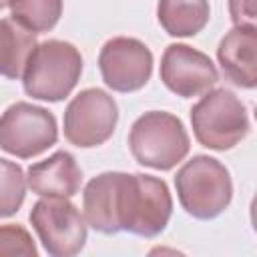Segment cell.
<instances>
[{"label": "cell", "mask_w": 257, "mask_h": 257, "mask_svg": "<svg viewBox=\"0 0 257 257\" xmlns=\"http://www.w3.org/2000/svg\"><path fill=\"white\" fill-rule=\"evenodd\" d=\"M2 255L34 257L36 245L30 233L20 225H0V257Z\"/></svg>", "instance_id": "obj_18"}, {"label": "cell", "mask_w": 257, "mask_h": 257, "mask_svg": "<svg viewBox=\"0 0 257 257\" xmlns=\"http://www.w3.org/2000/svg\"><path fill=\"white\" fill-rule=\"evenodd\" d=\"M223 74L239 88H255L257 84V30L235 26L217 48Z\"/></svg>", "instance_id": "obj_12"}, {"label": "cell", "mask_w": 257, "mask_h": 257, "mask_svg": "<svg viewBox=\"0 0 257 257\" xmlns=\"http://www.w3.org/2000/svg\"><path fill=\"white\" fill-rule=\"evenodd\" d=\"M128 175L126 173H100L90 179L82 193V209L86 225L102 235L122 231V203Z\"/></svg>", "instance_id": "obj_11"}, {"label": "cell", "mask_w": 257, "mask_h": 257, "mask_svg": "<svg viewBox=\"0 0 257 257\" xmlns=\"http://www.w3.org/2000/svg\"><path fill=\"white\" fill-rule=\"evenodd\" d=\"M98 68L108 88L116 92H135L151 78L153 54L141 40L116 36L106 40L100 48Z\"/></svg>", "instance_id": "obj_9"}, {"label": "cell", "mask_w": 257, "mask_h": 257, "mask_svg": "<svg viewBox=\"0 0 257 257\" xmlns=\"http://www.w3.org/2000/svg\"><path fill=\"white\" fill-rule=\"evenodd\" d=\"M128 147L137 163L157 171H169L187 157L189 135L175 114L151 110L133 122Z\"/></svg>", "instance_id": "obj_3"}, {"label": "cell", "mask_w": 257, "mask_h": 257, "mask_svg": "<svg viewBox=\"0 0 257 257\" xmlns=\"http://www.w3.org/2000/svg\"><path fill=\"white\" fill-rule=\"evenodd\" d=\"M173 213V199L165 181L153 175H128L122 203V231L139 237H157Z\"/></svg>", "instance_id": "obj_6"}, {"label": "cell", "mask_w": 257, "mask_h": 257, "mask_svg": "<svg viewBox=\"0 0 257 257\" xmlns=\"http://www.w3.org/2000/svg\"><path fill=\"white\" fill-rule=\"evenodd\" d=\"M26 195V177L20 165L0 159V217L14 215Z\"/></svg>", "instance_id": "obj_17"}, {"label": "cell", "mask_w": 257, "mask_h": 257, "mask_svg": "<svg viewBox=\"0 0 257 257\" xmlns=\"http://www.w3.org/2000/svg\"><path fill=\"white\" fill-rule=\"evenodd\" d=\"M56 139V120L42 106L16 102L0 116V149L14 157H36L52 147Z\"/></svg>", "instance_id": "obj_7"}, {"label": "cell", "mask_w": 257, "mask_h": 257, "mask_svg": "<svg viewBox=\"0 0 257 257\" xmlns=\"http://www.w3.org/2000/svg\"><path fill=\"white\" fill-rule=\"evenodd\" d=\"M161 80L177 96L193 98L209 92L219 72L205 52L189 44H169L161 58Z\"/></svg>", "instance_id": "obj_10"}, {"label": "cell", "mask_w": 257, "mask_h": 257, "mask_svg": "<svg viewBox=\"0 0 257 257\" xmlns=\"http://www.w3.org/2000/svg\"><path fill=\"white\" fill-rule=\"evenodd\" d=\"M12 20L30 32H46L56 26L62 14V0H10Z\"/></svg>", "instance_id": "obj_16"}, {"label": "cell", "mask_w": 257, "mask_h": 257, "mask_svg": "<svg viewBox=\"0 0 257 257\" xmlns=\"http://www.w3.org/2000/svg\"><path fill=\"white\" fill-rule=\"evenodd\" d=\"M157 18L171 36H195L211 18L209 0H159Z\"/></svg>", "instance_id": "obj_14"}, {"label": "cell", "mask_w": 257, "mask_h": 257, "mask_svg": "<svg viewBox=\"0 0 257 257\" xmlns=\"http://www.w3.org/2000/svg\"><path fill=\"white\" fill-rule=\"evenodd\" d=\"M177 197L195 219L219 217L233 199V183L227 167L209 155L187 161L175 177Z\"/></svg>", "instance_id": "obj_2"}, {"label": "cell", "mask_w": 257, "mask_h": 257, "mask_svg": "<svg viewBox=\"0 0 257 257\" xmlns=\"http://www.w3.org/2000/svg\"><path fill=\"white\" fill-rule=\"evenodd\" d=\"M36 46V36L12 18L0 20V76L20 78L30 52Z\"/></svg>", "instance_id": "obj_15"}, {"label": "cell", "mask_w": 257, "mask_h": 257, "mask_svg": "<svg viewBox=\"0 0 257 257\" xmlns=\"http://www.w3.org/2000/svg\"><path fill=\"white\" fill-rule=\"evenodd\" d=\"M30 225L54 257H72L86 243V219L68 197H42L30 211Z\"/></svg>", "instance_id": "obj_5"}, {"label": "cell", "mask_w": 257, "mask_h": 257, "mask_svg": "<svg viewBox=\"0 0 257 257\" xmlns=\"http://www.w3.org/2000/svg\"><path fill=\"white\" fill-rule=\"evenodd\" d=\"M8 2H10V0H0V8H4V6H8Z\"/></svg>", "instance_id": "obj_20"}, {"label": "cell", "mask_w": 257, "mask_h": 257, "mask_svg": "<svg viewBox=\"0 0 257 257\" xmlns=\"http://www.w3.org/2000/svg\"><path fill=\"white\" fill-rule=\"evenodd\" d=\"M118 122L114 98L100 88L78 92L64 110V137L82 149L106 143Z\"/></svg>", "instance_id": "obj_8"}, {"label": "cell", "mask_w": 257, "mask_h": 257, "mask_svg": "<svg viewBox=\"0 0 257 257\" xmlns=\"http://www.w3.org/2000/svg\"><path fill=\"white\" fill-rule=\"evenodd\" d=\"M80 183L82 171L66 151H58L26 171V187L40 197H72L78 193Z\"/></svg>", "instance_id": "obj_13"}, {"label": "cell", "mask_w": 257, "mask_h": 257, "mask_svg": "<svg viewBox=\"0 0 257 257\" xmlns=\"http://www.w3.org/2000/svg\"><path fill=\"white\" fill-rule=\"evenodd\" d=\"M229 12H231L235 26L255 28L257 0H229Z\"/></svg>", "instance_id": "obj_19"}, {"label": "cell", "mask_w": 257, "mask_h": 257, "mask_svg": "<svg viewBox=\"0 0 257 257\" xmlns=\"http://www.w3.org/2000/svg\"><path fill=\"white\" fill-rule=\"evenodd\" d=\"M195 139L213 151H227L239 145L249 133L245 104L225 88L209 90L191 108Z\"/></svg>", "instance_id": "obj_4"}, {"label": "cell", "mask_w": 257, "mask_h": 257, "mask_svg": "<svg viewBox=\"0 0 257 257\" xmlns=\"http://www.w3.org/2000/svg\"><path fill=\"white\" fill-rule=\"evenodd\" d=\"M82 72L78 48L64 40H46L34 46L22 72V84L28 96L56 102L66 98Z\"/></svg>", "instance_id": "obj_1"}]
</instances>
